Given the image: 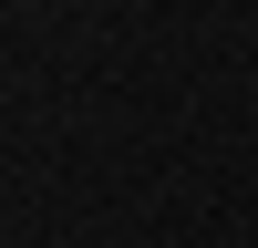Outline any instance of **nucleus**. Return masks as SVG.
Returning a JSON list of instances; mask_svg holds the SVG:
<instances>
[]
</instances>
